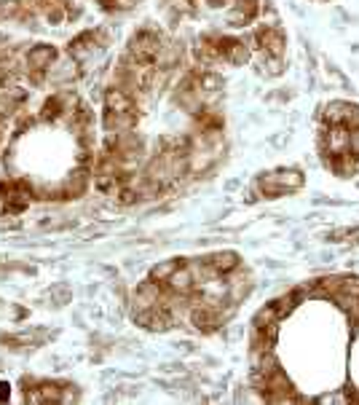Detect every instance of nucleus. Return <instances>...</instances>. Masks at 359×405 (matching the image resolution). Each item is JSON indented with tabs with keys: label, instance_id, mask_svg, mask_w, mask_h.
<instances>
[{
	"label": "nucleus",
	"instance_id": "nucleus-1",
	"mask_svg": "<svg viewBox=\"0 0 359 405\" xmlns=\"http://www.w3.org/2000/svg\"><path fill=\"white\" fill-rule=\"evenodd\" d=\"M303 185V172L300 169H276V172H268L258 180V188L265 199H279L289 191H298Z\"/></svg>",
	"mask_w": 359,
	"mask_h": 405
},
{
	"label": "nucleus",
	"instance_id": "nucleus-2",
	"mask_svg": "<svg viewBox=\"0 0 359 405\" xmlns=\"http://www.w3.org/2000/svg\"><path fill=\"white\" fill-rule=\"evenodd\" d=\"M325 121L327 124H340V127L351 129L354 134H359V105L351 102H330L325 110Z\"/></svg>",
	"mask_w": 359,
	"mask_h": 405
},
{
	"label": "nucleus",
	"instance_id": "nucleus-3",
	"mask_svg": "<svg viewBox=\"0 0 359 405\" xmlns=\"http://www.w3.org/2000/svg\"><path fill=\"white\" fill-rule=\"evenodd\" d=\"M207 266H212L215 269L217 277H228L231 271H236L241 269V258L236 253H231V250H223V253H212L207 255V258H201Z\"/></svg>",
	"mask_w": 359,
	"mask_h": 405
},
{
	"label": "nucleus",
	"instance_id": "nucleus-4",
	"mask_svg": "<svg viewBox=\"0 0 359 405\" xmlns=\"http://www.w3.org/2000/svg\"><path fill=\"white\" fill-rule=\"evenodd\" d=\"M57 59V51L51 46H32L24 56V65L27 70H41V73H48L51 70V62Z\"/></svg>",
	"mask_w": 359,
	"mask_h": 405
},
{
	"label": "nucleus",
	"instance_id": "nucleus-5",
	"mask_svg": "<svg viewBox=\"0 0 359 405\" xmlns=\"http://www.w3.org/2000/svg\"><path fill=\"white\" fill-rule=\"evenodd\" d=\"M183 263H185L183 258H169V260H164V263H158V266H153V269H150V279H153V282H158V284H167L169 277H172V274H174Z\"/></svg>",
	"mask_w": 359,
	"mask_h": 405
},
{
	"label": "nucleus",
	"instance_id": "nucleus-6",
	"mask_svg": "<svg viewBox=\"0 0 359 405\" xmlns=\"http://www.w3.org/2000/svg\"><path fill=\"white\" fill-rule=\"evenodd\" d=\"M340 293H343V295H357L359 298V277H343Z\"/></svg>",
	"mask_w": 359,
	"mask_h": 405
},
{
	"label": "nucleus",
	"instance_id": "nucleus-7",
	"mask_svg": "<svg viewBox=\"0 0 359 405\" xmlns=\"http://www.w3.org/2000/svg\"><path fill=\"white\" fill-rule=\"evenodd\" d=\"M6 212H8V194L0 191V215H6Z\"/></svg>",
	"mask_w": 359,
	"mask_h": 405
}]
</instances>
